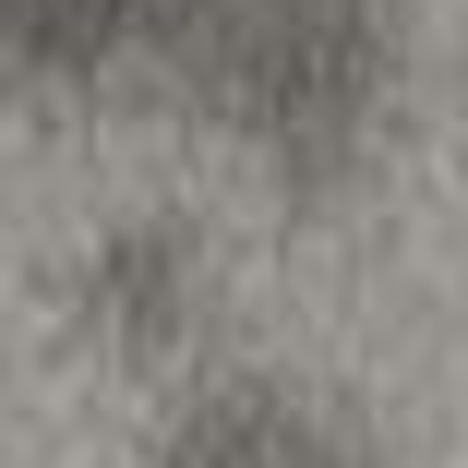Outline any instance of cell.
Returning <instances> with one entry per match:
<instances>
[{
	"label": "cell",
	"instance_id": "7a4b0ae2",
	"mask_svg": "<svg viewBox=\"0 0 468 468\" xmlns=\"http://www.w3.org/2000/svg\"><path fill=\"white\" fill-rule=\"evenodd\" d=\"M144 468H385V432L348 397L301 385V372L217 360V372H193V385L156 409Z\"/></svg>",
	"mask_w": 468,
	"mask_h": 468
},
{
	"label": "cell",
	"instance_id": "3957f363",
	"mask_svg": "<svg viewBox=\"0 0 468 468\" xmlns=\"http://www.w3.org/2000/svg\"><path fill=\"white\" fill-rule=\"evenodd\" d=\"M72 301H84V324H97L109 348H144V360L193 348V336H205V301H217L193 217H168V205L109 217L97 240L72 252Z\"/></svg>",
	"mask_w": 468,
	"mask_h": 468
},
{
	"label": "cell",
	"instance_id": "6da1fadb",
	"mask_svg": "<svg viewBox=\"0 0 468 468\" xmlns=\"http://www.w3.org/2000/svg\"><path fill=\"white\" fill-rule=\"evenodd\" d=\"M25 97L205 109L276 193H348L409 109V0H0Z\"/></svg>",
	"mask_w": 468,
	"mask_h": 468
}]
</instances>
